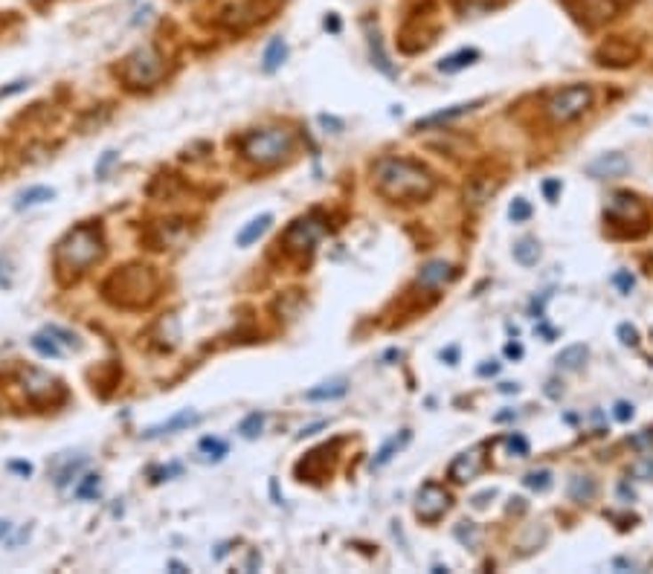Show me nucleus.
<instances>
[{
  "instance_id": "nucleus-1",
  "label": "nucleus",
  "mask_w": 653,
  "mask_h": 574,
  "mask_svg": "<svg viewBox=\"0 0 653 574\" xmlns=\"http://www.w3.org/2000/svg\"><path fill=\"white\" fill-rule=\"evenodd\" d=\"M372 180H375V189L386 201H395V203H418V201H427L436 192V178L430 174V169L407 157L378 160L375 163Z\"/></svg>"
},
{
  "instance_id": "nucleus-2",
  "label": "nucleus",
  "mask_w": 653,
  "mask_h": 574,
  "mask_svg": "<svg viewBox=\"0 0 653 574\" xmlns=\"http://www.w3.org/2000/svg\"><path fill=\"white\" fill-rule=\"evenodd\" d=\"M102 256H105V241L99 227L82 224L59 241V247H55V270H59L61 282L79 279L85 270H91L93 264L102 261Z\"/></svg>"
},
{
  "instance_id": "nucleus-3",
  "label": "nucleus",
  "mask_w": 653,
  "mask_h": 574,
  "mask_svg": "<svg viewBox=\"0 0 653 574\" xmlns=\"http://www.w3.org/2000/svg\"><path fill=\"white\" fill-rule=\"evenodd\" d=\"M157 291H160V275L149 264H128V267L117 270L102 284L105 299L117 307H128V311L149 307L157 299Z\"/></svg>"
},
{
  "instance_id": "nucleus-4",
  "label": "nucleus",
  "mask_w": 653,
  "mask_h": 574,
  "mask_svg": "<svg viewBox=\"0 0 653 574\" xmlns=\"http://www.w3.org/2000/svg\"><path fill=\"white\" fill-rule=\"evenodd\" d=\"M165 73H169V64H165L163 52L151 44H142L134 52H128L117 70V76L131 91H149V87L165 79Z\"/></svg>"
},
{
  "instance_id": "nucleus-5",
  "label": "nucleus",
  "mask_w": 653,
  "mask_h": 574,
  "mask_svg": "<svg viewBox=\"0 0 653 574\" xmlns=\"http://www.w3.org/2000/svg\"><path fill=\"white\" fill-rule=\"evenodd\" d=\"M294 146H296L294 131L262 128V131H253V134H247L245 140H241V154H245V160H250L253 165L268 169V165H279L287 154L294 151Z\"/></svg>"
},
{
  "instance_id": "nucleus-6",
  "label": "nucleus",
  "mask_w": 653,
  "mask_h": 574,
  "mask_svg": "<svg viewBox=\"0 0 653 574\" xmlns=\"http://www.w3.org/2000/svg\"><path fill=\"white\" fill-rule=\"evenodd\" d=\"M590 105H593V87L590 84H569L546 102V116L555 125H567V123H572V119H578Z\"/></svg>"
},
{
  "instance_id": "nucleus-7",
  "label": "nucleus",
  "mask_w": 653,
  "mask_h": 574,
  "mask_svg": "<svg viewBox=\"0 0 653 574\" xmlns=\"http://www.w3.org/2000/svg\"><path fill=\"white\" fill-rule=\"evenodd\" d=\"M279 6L282 0H241V4H232L230 9L221 12L218 24L232 32H241V29H250L253 24L268 20Z\"/></svg>"
},
{
  "instance_id": "nucleus-8",
  "label": "nucleus",
  "mask_w": 653,
  "mask_h": 574,
  "mask_svg": "<svg viewBox=\"0 0 653 574\" xmlns=\"http://www.w3.org/2000/svg\"><path fill=\"white\" fill-rule=\"evenodd\" d=\"M563 9L586 29H599L618 15L622 4L618 0H560Z\"/></svg>"
},
{
  "instance_id": "nucleus-9",
  "label": "nucleus",
  "mask_w": 653,
  "mask_h": 574,
  "mask_svg": "<svg viewBox=\"0 0 653 574\" xmlns=\"http://www.w3.org/2000/svg\"><path fill=\"white\" fill-rule=\"evenodd\" d=\"M323 235H326V220L319 215H305V218H296L294 224L285 229L282 244L287 252H311Z\"/></svg>"
},
{
  "instance_id": "nucleus-10",
  "label": "nucleus",
  "mask_w": 653,
  "mask_h": 574,
  "mask_svg": "<svg viewBox=\"0 0 653 574\" xmlns=\"http://www.w3.org/2000/svg\"><path fill=\"white\" fill-rule=\"evenodd\" d=\"M24 395L29 397V403L36 406H55L64 401V386L59 378L41 371V369H27L24 371Z\"/></svg>"
},
{
  "instance_id": "nucleus-11",
  "label": "nucleus",
  "mask_w": 653,
  "mask_h": 574,
  "mask_svg": "<svg viewBox=\"0 0 653 574\" xmlns=\"http://www.w3.org/2000/svg\"><path fill=\"white\" fill-rule=\"evenodd\" d=\"M450 511V493L436 482H427L415 496V516L422 522H439Z\"/></svg>"
},
{
  "instance_id": "nucleus-12",
  "label": "nucleus",
  "mask_w": 653,
  "mask_h": 574,
  "mask_svg": "<svg viewBox=\"0 0 653 574\" xmlns=\"http://www.w3.org/2000/svg\"><path fill=\"white\" fill-rule=\"evenodd\" d=\"M485 452H488V444H477V447L459 452V456L453 458L447 476L456 482V484L473 482L485 470V465H488V456H485Z\"/></svg>"
},
{
  "instance_id": "nucleus-13",
  "label": "nucleus",
  "mask_w": 653,
  "mask_h": 574,
  "mask_svg": "<svg viewBox=\"0 0 653 574\" xmlns=\"http://www.w3.org/2000/svg\"><path fill=\"white\" fill-rule=\"evenodd\" d=\"M639 44H630L627 38H607L599 50H595V61L604 68H630L639 61Z\"/></svg>"
},
{
  "instance_id": "nucleus-14",
  "label": "nucleus",
  "mask_w": 653,
  "mask_h": 574,
  "mask_svg": "<svg viewBox=\"0 0 653 574\" xmlns=\"http://www.w3.org/2000/svg\"><path fill=\"white\" fill-rule=\"evenodd\" d=\"M627 171H630V160L618 151L601 154V157H595L590 165H586V174L595 180H616V178H625Z\"/></svg>"
},
{
  "instance_id": "nucleus-15",
  "label": "nucleus",
  "mask_w": 653,
  "mask_h": 574,
  "mask_svg": "<svg viewBox=\"0 0 653 574\" xmlns=\"http://www.w3.org/2000/svg\"><path fill=\"white\" fill-rule=\"evenodd\" d=\"M456 279V270L450 267L447 261H427L422 270H418V284L427 287V291H439L447 282Z\"/></svg>"
},
{
  "instance_id": "nucleus-16",
  "label": "nucleus",
  "mask_w": 653,
  "mask_h": 574,
  "mask_svg": "<svg viewBox=\"0 0 653 574\" xmlns=\"http://www.w3.org/2000/svg\"><path fill=\"white\" fill-rule=\"evenodd\" d=\"M607 212L622 220H645V206H641L633 195H613L607 201Z\"/></svg>"
},
{
  "instance_id": "nucleus-17",
  "label": "nucleus",
  "mask_w": 653,
  "mask_h": 574,
  "mask_svg": "<svg viewBox=\"0 0 653 574\" xmlns=\"http://www.w3.org/2000/svg\"><path fill=\"white\" fill-rule=\"evenodd\" d=\"M198 421H201V415H198V412H189V410H183V412L172 415L169 421H163V424H157V427H149L146 433H142V438L172 435V433H177V429H189V427H195Z\"/></svg>"
},
{
  "instance_id": "nucleus-18",
  "label": "nucleus",
  "mask_w": 653,
  "mask_h": 574,
  "mask_svg": "<svg viewBox=\"0 0 653 574\" xmlns=\"http://www.w3.org/2000/svg\"><path fill=\"white\" fill-rule=\"evenodd\" d=\"M482 105V99H473V102H462V105H450V108H445V110H436V114H430V116H424V119H418L415 123V131H422V128H433V125H441V123H450V119H459V116H464V114H471L473 108H480Z\"/></svg>"
},
{
  "instance_id": "nucleus-19",
  "label": "nucleus",
  "mask_w": 653,
  "mask_h": 574,
  "mask_svg": "<svg viewBox=\"0 0 653 574\" xmlns=\"http://www.w3.org/2000/svg\"><path fill=\"white\" fill-rule=\"evenodd\" d=\"M409 438H413V435H409V429H401V435H392V438L386 441V444L378 450V456L372 458V470H381V467L390 465V461L398 456V452H401V450L409 444Z\"/></svg>"
},
{
  "instance_id": "nucleus-20",
  "label": "nucleus",
  "mask_w": 653,
  "mask_h": 574,
  "mask_svg": "<svg viewBox=\"0 0 653 574\" xmlns=\"http://www.w3.org/2000/svg\"><path fill=\"white\" fill-rule=\"evenodd\" d=\"M270 224H273V215H270V212H264V215H259V218H253L250 224H245V229H241V233H238L236 244H238V247L256 244V241L270 229Z\"/></svg>"
},
{
  "instance_id": "nucleus-21",
  "label": "nucleus",
  "mask_w": 653,
  "mask_h": 574,
  "mask_svg": "<svg viewBox=\"0 0 653 574\" xmlns=\"http://www.w3.org/2000/svg\"><path fill=\"white\" fill-rule=\"evenodd\" d=\"M367 32H369V50H372V59H375V68L386 76H395V68L390 64V55L383 52V41H381V32L378 27L372 29V20H367Z\"/></svg>"
},
{
  "instance_id": "nucleus-22",
  "label": "nucleus",
  "mask_w": 653,
  "mask_h": 574,
  "mask_svg": "<svg viewBox=\"0 0 653 574\" xmlns=\"http://www.w3.org/2000/svg\"><path fill=\"white\" fill-rule=\"evenodd\" d=\"M567 493H569V499H572V502L586 505V502H593V499H595V493H599V484H595L590 476H572Z\"/></svg>"
},
{
  "instance_id": "nucleus-23",
  "label": "nucleus",
  "mask_w": 653,
  "mask_h": 574,
  "mask_svg": "<svg viewBox=\"0 0 653 574\" xmlns=\"http://www.w3.org/2000/svg\"><path fill=\"white\" fill-rule=\"evenodd\" d=\"M586 357H590V348L586 346H581V342H575V346H567L558 355V369H563V371H578L584 363H586Z\"/></svg>"
},
{
  "instance_id": "nucleus-24",
  "label": "nucleus",
  "mask_w": 653,
  "mask_h": 574,
  "mask_svg": "<svg viewBox=\"0 0 653 574\" xmlns=\"http://www.w3.org/2000/svg\"><path fill=\"white\" fill-rule=\"evenodd\" d=\"M477 61H480V50H459V52L447 55V59H441L439 70L450 76V73H459L464 68H471V64H477Z\"/></svg>"
},
{
  "instance_id": "nucleus-25",
  "label": "nucleus",
  "mask_w": 653,
  "mask_h": 574,
  "mask_svg": "<svg viewBox=\"0 0 653 574\" xmlns=\"http://www.w3.org/2000/svg\"><path fill=\"white\" fill-rule=\"evenodd\" d=\"M52 197H55V192L50 189V186H32V189L20 192V195L15 197V209H29V206H41V203L52 201Z\"/></svg>"
},
{
  "instance_id": "nucleus-26",
  "label": "nucleus",
  "mask_w": 653,
  "mask_h": 574,
  "mask_svg": "<svg viewBox=\"0 0 653 574\" xmlns=\"http://www.w3.org/2000/svg\"><path fill=\"white\" fill-rule=\"evenodd\" d=\"M346 392H349L346 380H331V383H319V386H314V389L308 392L305 397H308V401H337V397H343Z\"/></svg>"
},
{
  "instance_id": "nucleus-27",
  "label": "nucleus",
  "mask_w": 653,
  "mask_h": 574,
  "mask_svg": "<svg viewBox=\"0 0 653 574\" xmlns=\"http://www.w3.org/2000/svg\"><path fill=\"white\" fill-rule=\"evenodd\" d=\"M287 59V44L282 38H273L264 50V73H276Z\"/></svg>"
},
{
  "instance_id": "nucleus-28",
  "label": "nucleus",
  "mask_w": 653,
  "mask_h": 574,
  "mask_svg": "<svg viewBox=\"0 0 653 574\" xmlns=\"http://www.w3.org/2000/svg\"><path fill=\"white\" fill-rule=\"evenodd\" d=\"M505 4V0H456V9H459V15H464V18H477V15H485V12H491V9H500Z\"/></svg>"
},
{
  "instance_id": "nucleus-29",
  "label": "nucleus",
  "mask_w": 653,
  "mask_h": 574,
  "mask_svg": "<svg viewBox=\"0 0 653 574\" xmlns=\"http://www.w3.org/2000/svg\"><path fill=\"white\" fill-rule=\"evenodd\" d=\"M514 259H517V264H523V267H535V264L540 261V244L535 238H523L514 247Z\"/></svg>"
},
{
  "instance_id": "nucleus-30",
  "label": "nucleus",
  "mask_w": 653,
  "mask_h": 574,
  "mask_svg": "<svg viewBox=\"0 0 653 574\" xmlns=\"http://www.w3.org/2000/svg\"><path fill=\"white\" fill-rule=\"evenodd\" d=\"M32 348H36L41 357H64V346H59L47 331H41V334L32 337Z\"/></svg>"
},
{
  "instance_id": "nucleus-31",
  "label": "nucleus",
  "mask_w": 653,
  "mask_h": 574,
  "mask_svg": "<svg viewBox=\"0 0 653 574\" xmlns=\"http://www.w3.org/2000/svg\"><path fill=\"white\" fill-rule=\"evenodd\" d=\"M523 484H526L528 490L546 493V490L552 488V473H549V470H531V473H526Z\"/></svg>"
},
{
  "instance_id": "nucleus-32",
  "label": "nucleus",
  "mask_w": 653,
  "mask_h": 574,
  "mask_svg": "<svg viewBox=\"0 0 653 574\" xmlns=\"http://www.w3.org/2000/svg\"><path fill=\"white\" fill-rule=\"evenodd\" d=\"M262 429H264V415L262 412H253V415L245 418V421H241L238 433L245 435V438H259Z\"/></svg>"
},
{
  "instance_id": "nucleus-33",
  "label": "nucleus",
  "mask_w": 653,
  "mask_h": 574,
  "mask_svg": "<svg viewBox=\"0 0 653 574\" xmlns=\"http://www.w3.org/2000/svg\"><path fill=\"white\" fill-rule=\"evenodd\" d=\"M44 331H47V334H50V337H52L55 342H61L64 348H76V351L82 348L79 337H76V334H70V331H64V328H59V325H47V328H44Z\"/></svg>"
},
{
  "instance_id": "nucleus-34",
  "label": "nucleus",
  "mask_w": 653,
  "mask_h": 574,
  "mask_svg": "<svg viewBox=\"0 0 653 574\" xmlns=\"http://www.w3.org/2000/svg\"><path fill=\"white\" fill-rule=\"evenodd\" d=\"M456 537L462 539L464 546L468 548H477L480 546V528L477 525H471V522H459V528H456Z\"/></svg>"
},
{
  "instance_id": "nucleus-35",
  "label": "nucleus",
  "mask_w": 653,
  "mask_h": 574,
  "mask_svg": "<svg viewBox=\"0 0 653 574\" xmlns=\"http://www.w3.org/2000/svg\"><path fill=\"white\" fill-rule=\"evenodd\" d=\"M508 218H512L514 224H526V220L531 218V203L523 201V197H517V201L508 206Z\"/></svg>"
},
{
  "instance_id": "nucleus-36",
  "label": "nucleus",
  "mask_w": 653,
  "mask_h": 574,
  "mask_svg": "<svg viewBox=\"0 0 653 574\" xmlns=\"http://www.w3.org/2000/svg\"><path fill=\"white\" fill-rule=\"evenodd\" d=\"M201 452H209V456L206 458H224L227 456V444H224V441H221V438H204L201 441Z\"/></svg>"
},
{
  "instance_id": "nucleus-37",
  "label": "nucleus",
  "mask_w": 653,
  "mask_h": 574,
  "mask_svg": "<svg viewBox=\"0 0 653 574\" xmlns=\"http://www.w3.org/2000/svg\"><path fill=\"white\" fill-rule=\"evenodd\" d=\"M96 493H99V476L91 473V476H85L79 488H76V499H91Z\"/></svg>"
},
{
  "instance_id": "nucleus-38",
  "label": "nucleus",
  "mask_w": 653,
  "mask_h": 574,
  "mask_svg": "<svg viewBox=\"0 0 653 574\" xmlns=\"http://www.w3.org/2000/svg\"><path fill=\"white\" fill-rule=\"evenodd\" d=\"M630 476H636V479H653V458L650 456H641L633 467H630Z\"/></svg>"
},
{
  "instance_id": "nucleus-39",
  "label": "nucleus",
  "mask_w": 653,
  "mask_h": 574,
  "mask_svg": "<svg viewBox=\"0 0 653 574\" xmlns=\"http://www.w3.org/2000/svg\"><path fill=\"white\" fill-rule=\"evenodd\" d=\"M616 334H618V339H622V346H630V348H636V346H639V331H636L633 325H630V323H622V325H618Z\"/></svg>"
},
{
  "instance_id": "nucleus-40",
  "label": "nucleus",
  "mask_w": 653,
  "mask_h": 574,
  "mask_svg": "<svg viewBox=\"0 0 653 574\" xmlns=\"http://www.w3.org/2000/svg\"><path fill=\"white\" fill-rule=\"evenodd\" d=\"M505 444H508V450H512L517 458H526V456H528V441H526L523 435H520V433L508 435V438H505Z\"/></svg>"
},
{
  "instance_id": "nucleus-41",
  "label": "nucleus",
  "mask_w": 653,
  "mask_h": 574,
  "mask_svg": "<svg viewBox=\"0 0 653 574\" xmlns=\"http://www.w3.org/2000/svg\"><path fill=\"white\" fill-rule=\"evenodd\" d=\"M613 415H616V421L618 424H627V421H633V403H627V401H618L616 406H613Z\"/></svg>"
},
{
  "instance_id": "nucleus-42",
  "label": "nucleus",
  "mask_w": 653,
  "mask_h": 574,
  "mask_svg": "<svg viewBox=\"0 0 653 574\" xmlns=\"http://www.w3.org/2000/svg\"><path fill=\"white\" fill-rule=\"evenodd\" d=\"M613 284H616L622 293H630V291H633V287H636V279H633V275H630L627 270H618V273L613 275Z\"/></svg>"
},
{
  "instance_id": "nucleus-43",
  "label": "nucleus",
  "mask_w": 653,
  "mask_h": 574,
  "mask_svg": "<svg viewBox=\"0 0 653 574\" xmlns=\"http://www.w3.org/2000/svg\"><path fill=\"white\" fill-rule=\"evenodd\" d=\"M544 195H546V201H549V203H555V201H558V195H560V180H546V183H544Z\"/></svg>"
},
{
  "instance_id": "nucleus-44",
  "label": "nucleus",
  "mask_w": 653,
  "mask_h": 574,
  "mask_svg": "<svg viewBox=\"0 0 653 574\" xmlns=\"http://www.w3.org/2000/svg\"><path fill=\"white\" fill-rule=\"evenodd\" d=\"M0 287H12V267L4 261V256H0Z\"/></svg>"
},
{
  "instance_id": "nucleus-45",
  "label": "nucleus",
  "mask_w": 653,
  "mask_h": 574,
  "mask_svg": "<svg viewBox=\"0 0 653 574\" xmlns=\"http://www.w3.org/2000/svg\"><path fill=\"white\" fill-rule=\"evenodd\" d=\"M27 87V82H12V84H6V87H0V99H6V96H15V93H20Z\"/></svg>"
},
{
  "instance_id": "nucleus-46",
  "label": "nucleus",
  "mask_w": 653,
  "mask_h": 574,
  "mask_svg": "<svg viewBox=\"0 0 653 574\" xmlns=\"http://www.w3.org/2000/svg\"><path fill=\"white\" fill-rule=\"evenodd\" d=\"M114 160H117V154H114V151H105V154H102V160H99V165H96V174H99V178H102L105 169H108V165L114 163Z\"/></svg>"
},
{
  "instance_id": "nucleus-47",
  "label": "nucleus",
  "mask_w": 653,
  "mask_h": 574,
  "mask_svg": "<svg viewBox=\"0 0 653 574\" xmlns=\"http://www.w3.org/2000/svg\"><path fill=\"white\" fill-rule=\"evenodd\" d=\"M505 357H523V346H520V342H508L505 346Z\"/></svg>"
},
{
  "instance_id": "nucleus-48",
  "label": "nucleus",
  "mask_w": 653,
  "mask_h": 574,
  "mask_svg": "<svg viewBox=\"0 0 653 574\" xmlns=\"http://www.w3.org/2000/svg\"><path fill=\"white\" fill-rule=\"evenodd\" d=\"M491 496H494V490H488V493H480L477 499H473V505H477V507H485V499H491Z\"/></svg>"
},
{
  "instance_id": "nucleus-49",
  "label": "nucleus",
  "mask_w": 653,
  "mask_h": 574,
  "mask_svg": "<svg viewBox=\"0 0 653 574\" xmlns=\"http://www.w3.org/2000/svg\"><path fill=\"white\" fill-rule=\"evenodd\" d=\"M12 470H18V473H27V476H29V473H32V467H29V465H24V461H15V465H12Z\"/></svg>"
},
{
  "instance_id": "nucleus-50",
  "label": "nucleus",
  "mask_w": 653,
  "mask_h": 574,
  "mask_svg": "<svg viewBox=\"0 0 653 574\" xmlns=\"http://www.w3.org/2000/svg\"><path fill=\"white\" fill-rule=\"evenodd\" d=\"M496 371H500L496 363H491V366H480V374H496Z\"/></svg>"
},
{
  "instance_id": "nucleus-51",
  "label": "nucleus",
  "mask_w": 653,
  "mask_h": 574,
  "mask_svg": "<svg viewBox=\"0 0 653 574\" xmlns=\"http://www.w3.org/2000/svg\"><path fill=\"white\" fill-rule=\"evenodd\" d=\"M503 392H505V395H512V392L517 395V392H520V386H517V383H503Z\"/></svg>"
},
{
  "instance_id": "nucleus-52",
  "label": "nucleus",
  "mask_w": 653,
  "mask_h": 574,
  "mask_svg": "<svg viewBox=\"0 0 653 574\" xmlns=\"http://www.w3.org/2000/svg\"><path fill=\"white\" fill-rule=\"evenodd\" d=\"M326 27H331V29L337 32V29H340V20H337V18H328V20H326Z\"/></svg>"
},
{
  "instance_id": "nucleus-53",
  "label": "nucleus",
  "mask_w": 653,
  "mask_h": 574,
  "mask_svg": "<svg viewBox=\"0 0 653 574\" xmlns=\"http://www.w3.org/2000/svg\"><path fill=\"white\" fill-rule=\"evenodd\" d=\"M512 418H514V412H500L496 415V421H512Z\"/></svg>"
},
{
  "instance_id": "nucleus-54",
  "label": "nucleus",
  "mask_w": 653,
  "mask_h": 574,
  "mask_svg": "<svg viewBox=\"0 0 653 574\" xmlns=\"http://www.w3.org/2000/svg\"><path fill=\"white\" fill-rule=\"evenodd\" d=\"M0 165H4V148H0Z\"/></svg>"
},
{
  "instance_id": "nucleus-55",
  "label": "nucleus",
  "mask_w": 653,
  "mask_h": 574,
  "mask_svg": "<svg viewBox=\"0 0 653 574\" xmlns=\"http://www.w3.org/2000/svg\"><path fill=\"white\" fill-rule=\"evenodd\" d=\"M650 337H653V328H650Z\"/></svg>"
}]
</instances>
